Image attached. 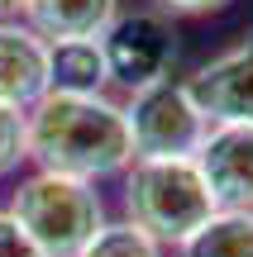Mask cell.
<instances>
[{
	"label": "cell",
	"instance_id": "cell-12",
	"mask_svg": "<svg viewBox=\"0 0 253 257\" xmlns=\"http://www.w3.org/2000/svg\"><path fill=\"white\" fill-rule=\"evenodd\" d=\"M76 257H167V248H162L158 238H148V233H143L139 224H129V219H105L101 229H96V238Z\"/></svg>",
	"mask_w": 253,
	"mask_h": 257
},
{
	"label": "cell",
	"instance_id": "cell-2",
	"mask_svg": "<svg viewBox=\"0 0 253 257\" xmlns=\"http://www.w3.org/2000/svg\"><path fill=\"white\" fill-rule=\"evenodd\" d=\"M124 219L139 224L162 248H182L215 214L196 157H134L124 167Z\"/></svg>",
	"mask_w": 253,
	"mask_h": 257
},
{
	"label": "cell",
	"instance_id": "cell-10",
	"mask_svg": "<svg viewBox=\"0 0 253 257\" xmlns=\"http://www.w3.org/2000/svg\"><path fill=\"white\" fill-rule=\"evenodd\" d=\"M48 91L57 95H110L101 38H62L48 43Z\"/></svg>",
	"mask_w": 253,
	"mask_h": 257
},
{
	"label": "cell",
	"instance_id": "cell-16",
	"mask_svg": "<svg viewBox=\"0 0 253 257\" xmlns=\"http://www.w3.org/2000/svg\"><path fill=\"white\" fill-rule=\"evenodd\" d=\"M24 15V0H0V19H19Z\"/></svg>",
	"mask_w": 253,
	"mask_h": 257
},
{
	"label": "cell",
	"instance_id": "cell-8",
	"mask_svg": "<svg viewBox=\"0 0 253 257\" xmlns=\"http://www.w3.org/2000/svg\"><path fill=\"white\" fill-rule=\"evenodd\" d=\"M48 95V43L24 19H0V105H29Z\"/></svg>",
	"mask_w": 253,
	"mask_h": 257
},
{
	"label": "cell",
	"instance_id": "cell-11",
	"mask_svg": "<svg viewBox=\"0 0 253 257\" xmlns=\"http://www.w3.org/2000/svg\"><path fill=\"white\" fill-rule=\"evenodd\" d=\"M177 257H253V210H215Z\"/></svg>",
	"mask_w": 253,
	"mask_h": 257
},
{
	"label": "cell",
	"instance_id": "cell-1",
	"mask_svg": "<svg viewBox=\"0 0 253 257\" xmlns=\"http://www.w3.org/2000/svg\"><path fill=\"white\" fill-rule=\"evenodd\" d=\"M24 153L34 172L91 186L105 176H124V167L134 162L124 105L110 95H38L24 110Z\"/></svg>",
	"mask_w": 253,
	"mask_h": 257
},
{
	"label": "cell",
	"instance_id": "cell-6",
	"mask_svg": "<svg viewBox=\"0 0 253 257\" xmlns=\"http://www.w3.org/2000/svg\"><path fill=\"white\" fill-rule=\"evenodd\" d=\"M191 100L210 124H253V38H239L187 76Z\"/></svg>",
	"mask_w": 253,
	"mask_h": 257
},
{
	"label": "cell",
	"instance_id": "cell-9",
	"mask_svg": "<svg viewBox=\"0 0 253 257\" xmlns=\"http://www.w3.org/2000/svg\"><path fill=\"white\" fill-rule=\"evenodd\" d=\"M120 15V0H24V24L43 43L62 38H101Z\"/></svg>",
	"mask_w": 253,
	"mask_h": 257
},
{
	"label": "cell",
	"instance_id": "cell-4",
	"mask_svg": "<svg viewBox=\"0 0 253 257\" xmlns=\"http://www.w3.org/2000/svg\"><path fill=\"white\" fill-rule=\"evenodd\" d=\"M120 105H124L134 157H196L201 138L210 128L201 105L191 100L187 81H172V76L129 91V100Z\"/></svg>",
	"mask_w": 253,
	"mask_h": 257
},
{
	"label": "cell",
	"instance_id": "cell-14",
	"mask_svg": "<svg viewBox=\"0 0 253 257\" xmlns=\"http://www.w3.org/2000/svg\"><path fill=\"white\" fill-rule=\"evenodd\" d=\"M229 0H148V10H158L162 19H201V15H220Z\"/></svg>",
	"mask_w": 253,
	"mask_h": 257
},
{
	"label": "cell",
	"instance_id": "cell-15",
	"mask_svg": "<svg viewBox=\"0 0 253 257\" xmlns=\"http://www.w3.org/2000/svg\"><path fill=\"white\" fill-rule=\"evenodd\" d=\"M0 257H43V252H38V243L29 238L5 210H0Z\"/></svg>",
	"mask_w": 253,
	"mask_h": 257
},
{
	"label": "cell",
	"instance_id": "cell-5",
	"mask_svg": "<svg viewBox=\"0 0 253 257\" xmlns=\"http://www.w3.org/2000/svg\"><path fill=\"white\" fill-rule=\"evenodd\" d=\"M101 53L110 67V86L139 91L177 67V24L162 19L158 10H134V15H115V24L101 34Z\"/></svg>",
	"mask_w": 253,
	"mask_h": 257
},
{
	"label": "cell",
	"instance_id": "cell-7",
	"mask_svg": "<svg viewBox=\"0 0 253 257\" xmlns=\"http://www.w3.org/2000/svg\"><path fill=\"white\" fill-rule=\"evenodd\" d=\"M196 167L215 210H253V124H210Z\"/></svg>",
	"mask_w": 253,
	"mask_h": 257
},
{
	"label": "cell",
	"instance_id": "cell-13",
	"mask_svg": "<svg viewBox=\"0 0 253 257\" xmlns=\"http://www.w3.org/2000/svg\"><path fill=\"white\" fill-rule=\"evenodd\" d=\"M29 162L24 153V110L0 105V176H15Z\"/></svg>",
	"mask_w": 253,
	"mask_h": 257
},
{
	"label": "cell",
	"instance_id": "cell-3",
	"mask_svg": "<svg viewBox=\"0 0 253 257\" xmlns=\"http://www.w3.org/2000/svg\"><path fill=\"white\" fill-rule=\"evenodd\" d=\"M10 219L38 243L43 257H76L105 224V200L91 181L29 172L10 195Z\"/></svg>",
	"mask_w": 253,
	"mask_h": 257
}]
</instances>
